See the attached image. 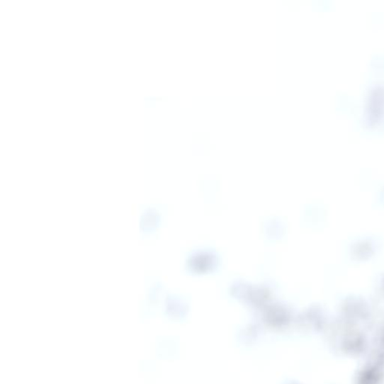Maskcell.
I'll return each mask as SVG.
<instances>
[{
  "label": "cell",
  "instance_id": "1",
  "mask_svg": "<svg viewBox=\"0 0 384 384\" xmlns=\"http://www.w3.org/2000/svg\"><path fill=\"white\" fill-rule=\"evenodd\" d=\"M137 225L140 240H147L155 235L161 221V213L153 205L139 204Z\"/></svg>",
  "mask_w": 384,
  "mask_h": 384
}]
</instances>
